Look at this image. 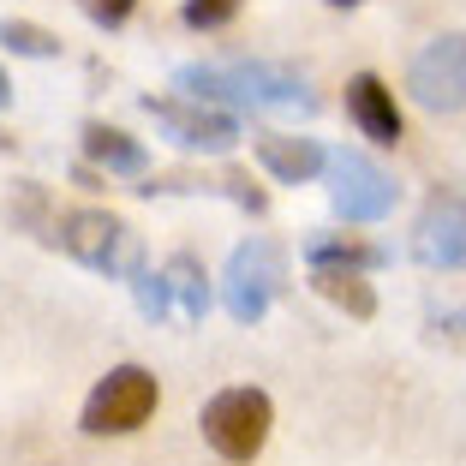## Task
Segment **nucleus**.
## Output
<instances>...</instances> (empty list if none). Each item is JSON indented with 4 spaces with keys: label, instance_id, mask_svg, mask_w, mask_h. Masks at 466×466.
Segmentation results:
<instances>
[{
    "label": "nucleus",
    "instance_id": "12",
    "mask_svg": "<svg viewBox=\"0 0 466 466\" xmlns=\"http://www.w3.org/2000/svg\"><path fill=\"white\" fill-rule=\"evenodd\" d=\"M84 156H90L96 167H108V174H144V167H150V156H144V144H137L132 132L102 126V120L84 126Z\"/></svg>",
    "mask_w": 466,
    "mask_h": 466
},
{
    "label": "nucleus",
    "instance_id": "4",
    "mask_svg": "<svg viewBox=\"0 0 466 466\" xmlns=\"http://www.w3.org/2000/svg\"><path fill=\"white\" fill-rule=\"evenodd\" d=\"M162 407V383L144 365H114L90 395H84V431L90 437H132L150 425V412Z\"/></svg>",
    "mask_w": 466,
    "mask_h": 466
},
{
    "label": "nucleus",
    "instance_id": "23",
    "mask_svg": "<svg viewBox=\"0 0 466 466\" xmlns=\"http://www.w3.org/2000/svg\"><path fill=\"white\" fill-rule=\"evenodd\" d=\"M329 6H335V13H347V6H365V0H329Z\"/></svg>",
    "mask_w": 466,
    "mask_h": 466
},
{
    "label": "nucleus",
    "instance_id": "6",
    "mask_svg": "<svg viewBox=\"0 0 466 466\" xmlns=\"http://www.w3.org/2000/svg\"><path fill=\"white\" fill-rule=\"evenodd\" d=\"M323 174H329V198H335V216L341 221H383L395 209V179L370 162V156L335 150L323 162Z\"/></svg>",
    "mask_w": 466,
    "mask_h": 466
},
{
    "label": "nucleus",
    "instance_id": "13",
    "mask_svg": "<svg viewBox=\"0 0 466 466\" xmlns=\"http://www.w3.org/2000/svg\"><path fill=\"white\" fill-rule=\"evenodd\" d=\"M162 281H167V305H174L186 323H204V311H209V275H204V263H198L192 251H179V258H167Z\"/></svg>",
    "mask_w": 466,
    "mask_h": 466
},
{
    "label": "nucleus",
    "instance_id": "8",
    "mask_svg": "<svg viewBox=\"0 0 466 466\" xmlns=\"http://www.w3.org/2000/svg\"><path fill=\"white\" fill-rule=\"evenodd\" d=\"M144 108L156 114V126H162V132L174 137L179 150L228 156L233 144H239V120H233V114H221V108H209V102H174V96L156 102V96H150Z\"/></svg>",
    "mask_w": 466,
    "mask_h": 466
},
{
    "label": "nucleus",
    "instance_id": "2",
    "mask_svg": "<svg viewBox=\"0 0 466 466\" xmlns=\"http://www.w3.org/2000/svg\"><path fill=\"white\" fill-rule=\"evenodd\" d=\"M55 246L96 275H137V258H144V239L108 209H66L55 221Z\"/></svg>",
    "mask_w": 466,
    "mask_h": 466
},
{
    "label": "nucleus",
    "instance_id": "18",
    "mask_svg": "<svg viewBox=\"0 0 466 466\" xmlns=\"http://www.w3.org/2000/svg\"><path fill=\"white\" fill-rule=\"evenodd\" d=\"M132 299H137V311L150 317V323H162L174 305H167V281H162V269H137L132 275Z\"/></svg>",
    "mask_w": 466,
    "mask_h": 466
},
{
    "label": "nucleus",
    "instance_id": "3",
    "mask_svg": "<svg viewBox=\"0 0 466 466\" xmlns=\"http://www.w3.org/2000/svg\"><path fill=\"white\" fill-rule=\"evenodd\" d=\"M198 425H204V442L221 461H258L263 442H269L275 407H269L263 389H221V395L204 400Z\"/></svg>",
    "mask_w": 466,
    "mask_h": 466
},
{
    "label": "nucleus",
    "instance_id": "7",
    "mask_svg": "<svg viewBox=\"0 0 466 466\" xmlns=\"http://www.w3.org/2000/svg\"><path fill=\"white\" fill-rule=\"evenodd\" d=\"M407 90L431 114L466 108V36H437L431 48H419V60L407 72Z\"/></svg>",
    "mask_w": 466,
    "mask_h": 466
},
{
    "label": "nucleus",
    "instance_id": "17",
    "mask_svg": "<svg viewBox=\"0 0 466 466\" xmlns=\"http://www.w3.org/2000/svg\"><path fill=\"white\" fill-rule=\"evenodd\" d=\"M13 221H25L30 233H42V239H55V221H48V192H42L36 179H18L13 186Z\"/></svg>",
    "mask_w": 466,
    "mask_h": 466
},
{
    "label": "nucleus",
    "instance_id": "14",
    "mask_svg": "<svg viewBox=\"0 0 466 466\" xmlns=\"http://www.w3.org/2000/svg\"><path fill=\"white\" fill-rule=\"evenodd\" d=\"M305 263L311 269H377L383 251L353 239V233H317V239H305Z\"/></svg>",
    "mask_w": 466,
    "mask_h": 466
},
{
    "label": "nucleus",
    "instance_id": "10",
    "mask_svg": "<svg viewBox=\"0 0 466 466\" xmlns=\"http://www.w3.org/2000/svg\"><path fill=\"white\" fill-rule=\"evenodd\" d=\"M347 114H353V126L370 144H383V150H395L400 132H407V120H400V108H395V90H389L377 72L347 78Z\"/></svg>",
    "mask_w": 466,
    "mask_h": 466
},
{
    "label": "nucleus",
    "instance_id": "15",
    "mask_svg": "<svg viewBox=\"0 0 466 466\" xmlns=\"http://www.w3.org/2000/svg\"><path fill=\"white\" fill-rule=\"evenodd\" d=\"M311 288L347 317H377V293H370L365 269H311Z\"/></svg>",
    "mask_w": 466,
    "mask_h": 466
},
{
    "label": "nucleus",
    "instance_id": "1",
    "mask_svg": "<svg viewBox=\"0 0 466 466\" xmlns=\"http://www.w3.org/2000/svg\"><path fill=\"white\" fill-rule=\"evenodd\" d=\"M179 90H192L198 102H246V108H281V114H317L311 84L288 66H179Z\"/></svg>",
    "mask_w": 466,
    "mask_h": 466
},
{
    "label": "nucleus",
    "instance_id": "11",
    "mask_svg": "<svg viewBox=\"0 0 466 466\" xmlns=\"http://www.w3.org/2000/svg\"><path fill=\"white\" fill-rule=\"evenodd\" d=\"M258 162L269 167L281 186H305V179L323 174V162H329V150L317 144V137H288V132H269L258 137Z\"/></svg>",
    "mask_w": 466,
    "mask_h": 466
},
{
    "label": "nucleus",
    "instance_id": "5",
    "mask_svg": "<svg viewBox=\"0 0 466 466\" xmlns=\"http://www.w3.org/2000/svg\"><path fill=\"white\" fill-rule=\"evenodd\" d=\"M288 288V251L275 239H246L228 258V281H221V305L233 323H263V311L275 305V293Z\"/></svg>",
    "mask_w": 466,
    "mask_h": 466
},
{
    "label": "nucleus",
    "instance_id": "19",
    "mask_svg": "<svg viewBox=\"0 0 466 466\" xmlns=\"http://www.w3.org/2000/svg\"><path fill=\"white\" fill-rule=\"evenodd\" d=\"M239 6H246V0H186V6H179V18H186L192 30H221V25H233V18H239Z\"/></svg>",
    "mask_w": 466,
    "mask_h": 466
},
{
    "label": "nucleus",
    "instance_id": "22",
    "mask_svg": "<svg viewBox=\"0 0 466 466\" xmlns=\"http://www.w3.org/2000/svg\"><path fill=\"white\" fill-rule=\"evenodd\" d=\"M13 150H18V137H13V132H0V156H13Z\"/></svg>",
    "mask_w": 466,
    "mask_h": 466
},
{
    "label": "nucleus",
    "instance_id": "16",
    "mask_svg": "<svg viewBox=\"0 0 466 466\" xmlns=\"http://www.w3.org/2000/svg\"><path fill=\"white\" fill-rule=\"evenodd\" d=\"M0 42H6L13 55H25V60H55L60 55V36H55V30L25 25V18H0Z\"/></svg>",
    "mask_w": 466,
    "mask_h": 466
},
{
    "label": "nucleus",
    "instance_id": "20",
    "mask_svg": "<svg viewBox=\"0 0 466 466\" xmlns=\"http://www.w3.org/2000/svg\"><path fill=\"white\" fill-rule=\"evenodd\" d=\"M78 13L90 18L96 30H120L126 18L137 13V0H78Z\"/></svg>",
    "mask_w": 466,
    "mask_h": 466
},
{
    "label": "nucleus",
    "instance_id": "21",
    "mask_svg": "<svg viewBox=\"0 0 466 466\" xmlns=\"http://www.w3.org/2000/svg\"><path fill=\"white\" fill-rule=\"evenodd\" d=\"M6 102H13V78H6V72H0V108H6Z\"/></svg>",
    "mask_w": 466,
    "mask_h": 466
},
{
    "label": "nucleus",
    "instance_id": "9",
    "mask_svg": "<svg viewBox=\"0 0 466 466\" xmlns=\"http://www.w3.org/2000/svg\"><path fill=\"white\" fill-rule=\"evenodd\" d=\"M412 258L425 269H466V198H431L412 228Z\"/></svg>",
    "mask_w": 466,
    "mask_h": 466
}]
</instances>
